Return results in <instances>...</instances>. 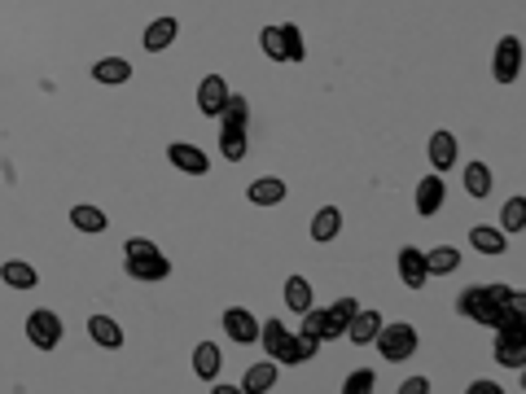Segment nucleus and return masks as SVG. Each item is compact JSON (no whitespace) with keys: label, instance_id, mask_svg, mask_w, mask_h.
Listing matches in <instances>:
<instances>
[{"label":"nucleus","instance_id":"f257e3e1","mask_svg":"<svg viewBox=\"0 0 526 394\" xmlns=\"http://www.w3.org/2000/svg\"><path fill=\"white\" fill-rule=\"evenodd\" d=\"M513 285H504V281H491V285H470L465 294L456 298V311L465 316V320L474 324H487V329H496L504 320V311L513 307Z\"/></svg>","mask_w":526,"mask_h":394},{"label":"nucleus","instance_id":"f03ea898","mask_svg":"<svg viewBox=\"0 0 526 394\" xmlns=\"http://www.w3.org/2000/svg\"><path fill=\"white\" fill-rule=\"evenodd\" d=\"M246 127H251V101H246V93H228V105L220 114V158L233 167L246 163V149H251Z\"/></svg>","mask_w":526,"mask_h":394},{"label":"nucleus","instance_id":"7ed1b4c3","mask_svg":"<svg viewBox=\"0 0 526 394\" xmlns=\"http://www.w3.org/2000/svg\"><path fill=\"white\" fill-rule=\"evenodd\" d=\"M124 263H127V276H132V281H141V285H158V281H167V276H172V263H167V259L158 254V246L145 241V237H127Z\"/></svg>","mask_w":526,"mask_h":394},{"label":"nucleus","instance_id":"20e7f679","mask_svg":"<svg viewBox=\"0 0 526 394\" xmlns=\"http://www.w3.org/2000/svg\"><path fill=\"white\" fill-rule=\"evenodd\" d=\"M259 346L268 350V360L285 364V369H299V364H307V360H303V350H299V338H290V333H285L281 316H268V320L259 324Z\"/></svg>","mask_w":526,"mask_h":394},{"label":"nucleus","instance_id":"39448f33","mask_svg":"<svg viewBox=\"0 0 526 394\" xmlns=\"http://www.w3.org/2000/svg\"><path fill=\"white\" fill-rule=\"evenodd\" d=\"M373 346L386 364H403V360L417 350V329H412V324H382Z\"/></svg>","mask_w":526,"mask_h":394},{"label":"nucleus","instance_id":"423d86ee","mask_svg":"<svg viewBox=\"0 0 526 394\" xmlns=\"http://www.w3.org/2000/svg\"><path fill=\"white\" fill-rule=\"evenodd\" d=\"M26 342L35 346V350H57V342H62V316L49 311V307L26 311Z\"/></svg>","mask_w":526,"mask_h":394},{"label":"nucleus","instance_id":"0eeeda50","mask_svg":"<svg viewBox=\"0 0 526 394\" xmlns=\"http://www.w3.org/2000/svg\"><path fill=\"white\" fill-rule=\"evenodd\" d=\"M491 74H496V84H518V74H522V40L518 35H504L501 44H496Z\"/></svg>","mask_w":526,"mask_h":394},{"label":"nucleus","instance_id":"6e6552de","mask_svg":"<svg viewBox=\"0 0 526 394\" xmlns=\"http://www.w3.org/2000/svg\"><path fill=\"white\" fill-rule=\"evenodd\" d=\"M426 158H430V167H434V172H452V167H456V158H461V141H456V132H448V127L430 132Z\"/></svg>","mask_w":526,"mask_h":394},{"label":"nucleus","instance_id":"1a4fd4ad","mask_svg":"<svg viewBox=\"0 0 526 394\" xmlns=\"http://www.w3.org/2000/svg\"><path fill=\"white\" fill-rule=\"evenodd\" d=\"M175 35H180V23H175V14H163V18H154L145 31H141V49L158 57V53H167L175 44Z\"/></svg>","mask_w":526,"mask_h":394},{"label":"nucleus","instance_id":"9d476101","mask_svg":"<svg viewBox=\"0 0 526 394\" xmlns=\"http://www.w3.org/2000/svg\"><path fill=\"white\" fill-rule=\"evenodd\" d=\"M220 320H224V333L237 346H254V342H259V316H254V311H246V307H228Z\"/></svg>","mask_w":526,"mask_h":394},{"label":"nucleus","instance_id":"9b49d317","mask_svg":"<svg viewBox=\"0 0 526 394\" xmlns=\"http://www.w3.org/2000/svg\"><path fill=\"white\" fill-rule=\"evenodd\" d=\"M167 163H172L180 175H206V172H211V158H206L198 145H189V141L167 145Z\"/></svg>","mask_w":526,"mask_h":394},{"label":"nucleus","instance_id":"f8f14e48","mask_svg":"<svg viewBox=\"0 0 526 394\" xmlns=\"http://www.w3.org/2000/svg\"><path fill=\"white\" fill-rule=\"evenodd\" d=\"M395 271H400V281L408 285V290H422L430 281L426 271V254L417 246H400V254H395Z\"/></svg>","mask_w":526,"mask_h":394},{"label":"nucleus","instance_id":"ddd939ff","mask_svg":"<svg viewBox=\"0 0 526 394\" xmlns=\"http://www.w3.org/2000/svg\"><path fill=\"white\" fill-rule=\"evenodd\" d=\"M224 105H228L224 74H206V79L198 84V110L206 114V119H220V114H224Z\"/></svg>","mask_w":526,"mask_h":394},{"label":"nucleus","instance_id":"4468645a","mask_svg":"<svg viewBox=\"0 0 526 394\" xmlns=\"http://www.w3.org/2000/svg\"><path fill=\"white\" fill-rule=\"evenodd\" d=\"M443 197H448L443 180H439V175H422V184H417V193H412L417 215H422V220H434V215L443 211Z\"/></svg>","mask_w":526,"mask_h":394},{"label":"nucleus","instance_id":"2eb2a0df","mask_svg":"<svg viewBox=\"0 0 526 394\" xmlns=\"http://www.w3.org/2000/svg\"><path fill=\"white\" fill-rule=\"evenodd\" d=\"M132 62L127 57H97L93 62V79H97L101 88H124V84H132Z\"/></svg>","mask_w":526,"mask_h":394},{"label":"nucleus","instance_id":"dca6fc26","mask_svg":"<svg viewBox=\"0 0 526 394\" xmlns=\"http://www.w3.org/2000/svg\"><path fill=\"white\" fill-rule=\"evenodd\" d=\"M285 180L281 175H259V180H251V189H246V197H251V206H259V211H268V206H281L285 202Z\"/></svg>","mask_w":526,"mask_h":394},{"label":"nucleus","instance_id":"f3484780","mask_svg":"<svg viewBox=\"0 0 526 394\" xmlns=\"http://www.w3.org/2000/svg\"><path fill=\"white\" fill-rule=\"evenodd\" d=\"M377 329H382V311L360 307V311L351 316V324H347V333H342V338H351V346H373Z\"/></svg>","mask_w":526,"mask_h":394},{"label":"nucleus","instance_id":"a211bd4d","mask_svg":"<svg viewBox=\"0 0 526 394\" xmlns=\"http://www.w3.org/2000/svg\"><path fill=\"white\" fill-rule=\"evenodd\" d=\"M307 232H312L316 246H329V241L342 232V211H338V206H321V211L312 215V223H307Z\"/></svg>","mask_w":526,"mask_h":394},{"label":"nucleus","instance_id":"6ab92c4d","mask_svg":"<svg viewBox=\"0 0 526 394\" xmlns=\"http://www.w3.org/2000/svg\"><path fill=\"white\" fill-rule=\"evenodd\" d=\"M194 372H198V381H220V372H224V350L215 342H198V350H194Z\"/></svg>","mask_w":526,"mask_h":394},{"label":"nucleus","instance_id":"aec40b11","mask_svg":"<svg viewBox=\"0 0 526 394\" xmlns=\"http://www.w3.org/2000/svg\"><path fill=\"white\" fill-rule=\"evenodd\" d=\"M0 281L14 290V294H26V290H35L40 285V271L23 263V259H9V263H0Z\"/></svg>","mask_w":526,"mask_h":394},{"label":"nucleus","instance_id":"412c9836","mask_svg":"<svg viewBox=\"0 0 526 394\" xmlns=\"http://www.w3.org/2000/svg\"><path fill=\"white\" fill-rule=\"evenodd\" d=\"M465 197H474V202H487L491 197V189H496V175H491V167L487 163H465Z\"/></svg>","mask_w":526,"mask_h":394},{"label":"nucleus","instance_id":"4be33fe9","mask_svg":"<svg viewBox=\"0 0 526 394\" xmlns=\"http://www.w3.org/2000/svg\"><path fill=\"white\" fill-rule=\"evenodd\" d=\"M71 228H75V232H84V237H97V232H105V228H110V220H105V211H101V206H93V202H79V206H71Z\"/></svg>","mask_w":526,"mask_h":394},{"label":"nucleus","instance_id":"5701e85b","mask_svg":"<svg viewBox=\"0 0 526 394\" xmlns=\"http://www.w3.org/2000/svg\"><path fill=\"white\" fill-rule=\"evenodd\" d=\"M276 381H281V372H276V360L251 364V369L242 372V390H251V394H268V390H276Z\"/></svg>","mask_w":526,"mask_h":394},{"label":"nucleus","instance_id":"b1692460","mask_svg":"<svg viewBox=\"0 0 526 394\" xmlns=\"http://www.w3.org/2000/svg\"><path fill=\"white\" fill-rule=\"evenodd\" d=\"M470 246H474L478 254H491V259H501L504 250H509V241H504L501 228H491V223H474V228H470Z\"/></svg>","mask_w":526,"mask_h":394},{"label":"nucleus","instance_id":"393cba45","mask_svg":"<svg viewBox=\"0 0 526 394\" xmlns=\"http://www.w3.org/2000/svg\"><path fill=\"white\" fill-rule=\"evenodd\" d=\"M88 333H93V342L101 350H119L124 346V329H119L114 316H88Z\"/></svg>","mask_w":526,"mask_h":394},{"label":"nucleus","instance_id":"a878e982","mask_svg":"<svg viewBox=\"0 0 526 394\" xmlns=\"http://www.w3.org/2000/svg\"><path fill=\"white\" fill-rule=\"evenodd\" d=\"M422 254H426L430 276H452V271H461V250L456 246H430V250H422Z\"/></svg>","mask_w":526,"mask_h":394},{"label":"nucleus","instance_id":"bb28decb","mask_svg":"<svg viewBox=\"0 0 526 394\" xmlns=\"http://www.w3.org/2000/svg\"><path fill=\"white\" fill-rule=\"evenodd\" d=\"M491 360L509 372H526V342H509V338H496L491 346Z\"/></svg>","mask_w":526,"mask_h":394},{"label":"nucleus","instance_id":"cd10ccee","mask_svg":"<svg viewBox=\"0 0 526 394\" xmlns=\"http://www.w3.org/2000/svg\"><path fill=\"white\" fill-rule=\"evenodd\" d=\"M312 302H316V294H312V281H307V276H290V281H285V307H290L294 316H303Z\"/></svg>","mask_w":526,"mask_h":394},{"label":"nucleus","instance_id":"c85d7f7f","mask_svg":"<svg viewBox=\"0 0 526 394\" xmlns=\"http://www.w3.org/2000/svg\"><path fill=\"white\" fill-rule=\"evenodd\" d=\"M501 228L509 237H522L526 232V197H509L501 206Z\"/></svg>","mask_w":526,"mask_h":394},{"label":"nucleus","instance_id":"c756f323","mask_svg":"<svg viewBox=\"0 0 526 394\" xmlns=\"http://www.w3.org/2000/svg\"><path fill=\"white\" fill-rule=\"evenodd\" d=\"M281 40H285V66H303V62H307V44H303L299 26L281 23Z\"/></svg>","mask_w":526,"mask_h":394},{"label":"nucleus","instance_id":"7c9ffc66","mask_svg":"<svg viewBox=\"0 0 526 394\" xmlns=\"http://www.w3.org/2000/svg\"><path fill=\"white\" fill-rule=\"evenodd\" d=\"M369 390H377V372H373V369L347 372V381H342V394H369Z\"/></svg>","mask_w":526,"mask_h":394},{"label":"nucleus","instance_id":"2f4dec72","mask_svg":"<svg viewBox=\"0 0 526 394\" xmlns=\"http://www.w3.org/2000/svg\"><path fill=\"white\" fill-rule=\"evenodd\" d=\"M259 44H263V53H268L273 62H285V40H281V23L263 26V31H259Z\"/></svg>","mask_w":526,"mask_h":394},{"label":"nucleus","instance_id":"473e14b6","mask_svg":"<svg viewBox=\"0 0 526 394\" xmlns=\"http://www.w3.org/2000/svg\"><path fill=\"white\" fill-rule=\"evenodd\" d=\"M355 311H360V302H355V298H338V302L329 307V316H333V320H342V324H351Z\"/></svg>","mask_w":526,"mask_h":394},{"label":"nucleus","instance_id":"72a5a7b5","mask_svg":"<svg viewBox=\"0 0 526 394\" xmlns=\"http://www.w3.org/2000/svg\"><path fill=\"white\" fill-rule=\"evenodd\" d=\"M509 386H501V381H487V377H478V381H470L465 386V394H504Z\"/></svg>","mask_w":526,"mask_h":394},{"label":"nucleus","instance_id":"f704fd0d","mask_svg":"<svg viewBox=\"0 0 526 394\" xmlns=\"http://www.w3.org/2000/svg\"><path fill=\"white\" fill-rule=\"evenodd\" d=\"M395 390H400V394H426L430 390V377H408V381H400Z\"/></svg>","mask_w":526,"mask_h":394}]
</instances>
